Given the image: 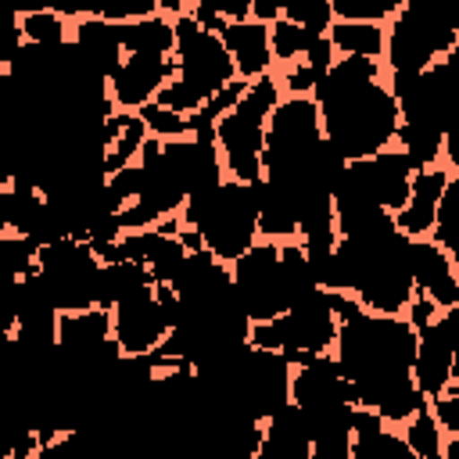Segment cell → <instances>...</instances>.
<instances>
[{"label": "cell", "mask_w": 459, "mask_h": 459, "mask_svg": "<svg viewBox=\"0 0 459 459\" xmlns=\"http://www.w3.org/2000/svg\"><path fill=\"white\" fill-rule=\"evenodd\" d=\"M39 247H43V244L32 240V237H25V233H11V230L0 233V255H4V265H7L11 280H18V276H25V273L36 269Z\"/></svg>", "instance_id": "obj_26"}, {"label": "cell", "mask_w": 459, "mask_h": 459, "mask_svg": "<svg viewBox=\"0 0 459 459\" xmlns=\"http://www.w3.org/2000/svg\"><path fill=\"white\" fill-rule=\"evenodd\" d=\"M122 29V43L126 54L147 50V54H176V22L169 14H151V18H136V22H118Z\"/></svg>", "instance_id": "obj_21"}, {"label": "cell", "mask_w": 459, "mask_h": 459, "mask_svg": "<svg viewBox=\"0 0 459 459\" xmlns=\"http://www.w3.org/2000/svg\"><path fill=\"white\" fill-rule=\"evenodd\" d=\"M412 176H416L412 158L394 143V147L377 151L369 158L348 161L344 172L337 176V186L333 190H351V194H362V197L377 201L387 212H398L409 201Z\"/></svg>", "instance_id": "obj_10"}, {"label": "cell", "mask_w": 459, "mask_h": 459, "mask_svg": "<svg viewBox=\"0 0 459 459\" xmlns=\"http://www.w3.org/2000/svg\"><path fill=\"white\" fill-rule=\"evenodd\" d=\"M100 255L82 237H57L39 247V276L47 280L57 312H79L97 305V280H100Z\"/></svg>", "instance_id": "obj_8"}, {"label": "cell", "mask_w": 459, "mask_h": 459, "mask_svg": "<svg viewBox=\"0 0 459 459\" xmlns=\"http://www.w3.org/2000/svg\"><path fill=\"white\" fill-rule=\"evenodd\" d=\"M398 430L405 434V441H409V448H412L416 459H441L445 455V430H441V423H437V416L430 409V398Z\"/></svg>", "instance_id": "obj_22"}, {"label": "cell", "mask_w": 459, "mask_h": 459, "mask_svg": "<svg viewBox=\"0 0 459 459\" xmlns=\"http://www.w3.org/2000/svg\"><path fill=\"white\" fill-rule=\"evenodd\" d=\"M412 377H416V387H420L427 398L441 394V391L452 384V344H448L445 330L437 326V319L416 330V362H412Z\"/></svg>", "instance_id": "obj_17"}, {"label": "cell", "mask_w": 459, "mask_h": 459, "mask_svg": "<svg viewBox=\"0 0 459 459\" xmlns=\"http://www.w3.org/2000/svg\"><path fill=\"white\" fill-rule=\"evenodd\" d=\"M269 32H273V61H276V65H290V61L305 57L308 47H312L319 36H326V32H312L308 25H298V22H290V18H276V22L269 25Z\"/></svg>", "instance_id": "obj_24"}, {"label": "cell", "mask_w": 459, "mask_h": 459, "mask_svg": "<svg viewBox=\"0 0 459 459\" xmlns=\"http://www.w3.org/2000/svg\"><path fill=\"white\" fill-rule=\"evenodd\" d=\"M97 14L108 22H136L158 14V0H97Z\"/></svg>", "instance_id": "obj_30"}, {"label": "cell", "mask_w": 459, "mask_h": 459, "mask_svg": "<svg viewBox=\"0 0 459 459\" xmlns=\"http://www.w3.org/2000/svg\"><path fill=\"white\" fill-rule=\"evenodd\" d=\"M176 75L161 86V93L154 97L158 104L172 108V111H201L204 104H212L237 75L233 54L222 43L219 32L204 29L190 11L176 14Z\"/></svg>", "instance_id": "obj_3"}, {"label": "cell", "mask_w": 459, "mask_h": 459, "mask_svg": "<svg viewBox=\"0 0 459 459\" xmlns=\"http://www.w3.org/2000/svg\"><path fill=\"white\" fill-rule=\"evenodd\" d=\"M341 319L333 359L348 377L355 402L377 409L391 427H402L427 394L416 387V326L405 316L366 308L348 290H330Z\"/></svg>", "instance_id": "obj_1"}, {"label": "cell", "mask_w": 459, "mask_h": 459, "mask_svg": "<svg viewBox=\"0 0 459 459\" xmlns=\"http://www.w3.org/2000/svg\"><path fill=\"white\" fill-rule=\"evenodd\" d=\"M459 39V0H405L387 22V75H416L441 61Z\"/></svg>", "instance_id": "obj_5"}, {"label": "cell", "mask_w": 459, "mask_h": 459, "mask_svg": "<svg viewBox=\"0 0 459 459\" xmlns=\"http://www.w3.org/2000/svg\"><path fill=\"white\" fill-rule=\"evenodd\" d=\"M326 36L337 57H384L387 50V25L380 22H333Z\"/></svg>", "instance_id": "obj_20"}, {"label": "cell", "mask_w": 459, "mask_h": 459, "mask_svg": "<svg viewBox=\"0 0 459 459\" xmlns=\"http://www.w3.org/2000/svg\"><path fill=\"white\" fill-rule=\"evenodd\" d=\"M283 97L280 75L265 72L262 79L247 82L244 97L219 115L215 122V147L222 158L226 176L240 183H258L262 172V154H265V133H269V115L276 100Z\"/></svg>", "instance_id": "obj_6"}, {"label": "cell", "mask_w": 459, "mask_h": 459, "mask_svg": "<svg viewBox=\"0 0 459 459\" xmlns=\"http://www.w3.org/2000/svg\"><path fill=\"white\" fill-rule=\"evenodd\" d=\"M448 176H452V169L445 161H437L430 169H416L409 201L394 212V222H398V230L405 237H430L434 233V222H437V208H441V194L448 186Z\"/></svg>", "instance_id": "obj_13"}, {"label": "cell", "mask_w": 459, "mask_h": 459, "mask_svg": "<svg viewBox=\"0 0 459 459\" xmlns=\"http://www.w3.org/2000/svg\"><path fill=\"white\" fill-rule=\"evenodd\" d=\"M330 7H333L337 22H380V25H387L405 7V0H330Z\"/></svg>", "instance_id": "obj_28"}, {"label": "cell", "mask_w": 459, "mask_h": 459, "mask_svg": "<svg viewBox=\"0 0 459 459\" xmlns=\"http://www.w3.org/2000/svg\"><path fill=\"white\" fill-rule=\"evenodd\" d=\"M111 312H115V341L122 355H151L165 344V337L179 323L183 301L169 283H158L151 294L118 301Z\"/></svg>", "instance_id": "obj_9"}, {"label": "cell", "mask_w": 459, "mask_h": 459, "mask_svg": "<svg viewBox=\"0 0 459 459\" xmlns=\"http://www.w3.org/2000/svg\"><path fill=\"white\" fill-rule=\"evenodd\" d=\"M154 287H158V280H154L151 265L133 262V258H115V262H104V265H100V280H97V305L115 308L118 301H129V298L151 294Z\"/></svg>", "instance_id": "obj_18"}, {"label": "cell", "mask_w": 459, "mask_h": 459, "mask_svg": "<svg viewBox=\"0 0 459 459\" xmlns=\"http://www.w3.org/2000/svg\"><path fill=\"white\" fill-rule=\"evenodd\" d=\"M251 18L269 22V25L276 18H290L298 25H308L312 32H330V25L337 22L330 0H255Z\"/></svg>", "instance_id": "obj_19"}, {"label": "cell", "mask_w": 459, "mask_h": 459, "mask_svg": "<svg viewBox=\"0 0 459 459\" xmlns=\"http://www.w3.org/2000/svg\"><path fill=\"white\" fill-rule=\"evenodd\" d=\"M72 43L82 54V61L90 65V72H97L104 82L115 75V68L126 61V43H122V29L118 22H108L100 14L90 18H75L72 22Z\"/></svg>", "instance_id": "obj_14"}, {"label": "cell", "mask_w": 459, "mask_h": 459, "mask_svg": "<svg viewBox=\"0 0 459 459\" xmlns=\"http://www.w3.org/2000/svg\"><path fill=\"white\" fill-rule=\"evenodd\" d=\"M258 459H312V427L298 402H287L262 420Z\"/></svg>", "instance_id": "obj_15"}, {"label": "cell", "mask_w": 459, "mask_h": 459, "mask_svg": "<svg viewBox=\"0 0 459 459\" xmlns=\"http://www.w3.org/2000/svg\"><path fill=\"white\" fill-rule=\"evenodd\" d=\"M437 326L445 330V337L452 344V380H459V301L437 312Z\"/></svg>", "instance_id": "obj_32"}, {"label": "cell", "mask_w": 459, "mask_h": 459, "mask_svg": "<svg viewBox=\"0 0 459 459\" xmlns=\"http://www.w3.org/2000/svg\"><path fill=\"white\" fill-rule=\"evenodd\" d=\"M409 258H412V287H416V294L430 298L437 308H448V305L459 301L455 262L448 258V251L434 237H412Z\"/></svg>", "instance_id": "obj_12"}, {"label": "cell", "mask_w": 459, "mask_h": 459, "mask_svg": "<svg viewBox=\"0 0 459 459\" xmlns=\"http://www.w3.org/2000/svg\"><path fill=\"white\" fill-rule=\"evenodd\" d=\"M183 226H194L204 237V247L233 265L262 233H258V183H240L233 176L219 179L208 190H197L179 208Z\"/></svg>", "instance_id": "obj_4"}, {"label": "cell", "mask_w": 459, "mask_h": 459, "mask_svg": "<svg viewBox=\"0 0 459 459\" xmlns=\"http://www.w3.org/2000/svg\"><path fill=\"white\" fill-rule=\"evenodd\" d=\"M251 7H255V0H197V4L190 7V14H194L204 29L222 32L230 22L251 18Z\"/></svg>", "instance_id": "obj_27"}, {"label": "cell", "mask_w": 459, "mask_h": 459, "mask_svg": "<svg viewBox=\"0 0 459 459\" xmlns=\"http://www.w3.org/2000/svg\"><path fill=\"white\" fill-rule=\"evenodd\" d=\"M219 36H222V43L230 47L240 79L255 82V79H262L265 72H273L276 61H273V32H269V22H258V18L230 22Z\"/></svg>", "instance_id": "obj_16"}, {"label": "cell", "mask_w": 459, "mask_h": 459, "mask_svg": "<svg viewBox=\"0 0 459 459\" xmlns=\"http://www.w3.org/2000/svg\"><path fill=\"white\" fill-rule=\"evenodd\" d=\"M441 161L452 169V172H459V108L452 111V118H448V126H445V143H441Z\"/></svg>", "instance_id": "obj_33"}, {"label": "cell", "mask_w": 459, "mask_h": 459, "mask_svg": "<svg viewBox=\"0 0 459 459\" xmlns=\"http://www.w3.org/2000/svg\"><path fill=\"white\" fill-rule=\"evenodd\" d=\"M445 391H452V394H459V380H452V384H448Z\"/></svg>", "instance_id": "obj_36"}, {"label": "cell", "mask_w": 459, "mask_h": 459, "mask_svg": "<svg viewBox=\"0 0 459 459\" xmlns=\"http://www.w3.org/2000/svg\"><path fill=\"white\" fill-rule=\"evenodd\" d=\"M18 29H22V39L25 43H36V47H61L72 39V18H65L61 11L54 7H43V11H29V14H14Z\"/></svg>", "instance_id": "obj_23"}, {"label": "cell", "mask_w": 459, "mask_h": 459, "mask_svg": "<svg viewBox=\"0 0 459 459\" xmlns=\"http://www.w3.org/2000/svg\"><path fill=\"white\" fill-rule=\"evenodd\" d=\"M337 330H341V319L333 308V294L326 287H316L305 298H298L287 312H280L276 319L251 323L247 341L255 348L283 351L290 362H305V359L333 355Z\"/></svg>", "instance_id": "obj_7"}, {"label": "cell", "mask_w": 459, "mask_h": 459, "mask_svg": "<svg viewBox=\"0 0 459 459\" xmlns=\"http://www.w3.org/2000/svg\"><path fill=\"white\" fill-rule=\"evenodd\" d=\"M441 459H459V434H448L445 437V455Z\"/></svg>", "instance_id": "obj_35"}, {"label": "cell", "mask_w": 459, "mask_h": 459, "mask_svg": "<svg viewBox=\"0 0 459 459\" xmlns=\"http://www.w3.org/2000/svg\"><path fill=\"white\" fill-rule=\"evenodd\" d=\"M197 0H158V11L161 14H169V18H176V14H183V11H190Z\"/></svg>", "instance_id": "obj_34"}, {"label": "cell", "mask_w": 459, "mask_h": 459, "mask_svg": "<svg viewBox=\"0 0 459 459\" xmlns=\"http://www.w3.org/2000/svg\"><path fill=\"white\" fill-rule=\"evenodd\" d=\"M323 136L348 158H369L398 143L402 108L384 57H337L316 86Z\"/></svg>", "instance_id": "obj_2"}, {"label": "cell", "mask_w": 459, "mask_h": 459, "mask_svg": "<svg viewBox=\"0 0 459 459\" xmlns=\"http://www.w3.org/2000/svg\"><path fill=\"white\" fill-rule=\"evenodd\" d=\"M172 75H176V54L136 50V54H126V61L115 68V75L108 79V93L118 111H140L161 93V86Z\"/></svg>", "instance_id": "obj_11"}, {"label": "cell", "mask_w": 459, "mask_h": 459, "mask_svg": "<svg viewBox=\"0 0 459 459\" xmlns=\"http://www.w3.org/2000/svg\"><path fill=\"white\" fill-rule=\"evenodd\" d=\"M430 237L448 251V258L455 262V273H459V172L448 176V186L441 194V208H437V222H434Z\"/></svg>", "instance_id": "obj_25"}, {"label": "cell", "mask_w": 459, "mask_h": 459, "mask_svg": "<svg viewBox=\"0 0 459 459\" xmlns=\"http://www.w3.org/2000/svg\"><path fill=\"white\" fill-rule=\"evenodd\" d=\"M430 409H434V416H437L445 437H448V434H459V394L441 391V394L430 398Z\"/></svg>", "instance_id": "obj_31"}, {"label": "cell", "mask_w": 459, "mask_h": 459, "mask_svg": "<svg viewBox=\"0 0 459 459\" xmlns=\"http://www.w3.org/2000/svg\"><path fill=\"white\" fill-rule=\"evenodd\" d=\"M140 115H143L151 136H158V140H176V136H190V133H194V118H190V115L172 111V108H165V104H158V100L143 104Z\"/></svg>", "instance_id": "obj_29"}]
</instances>
